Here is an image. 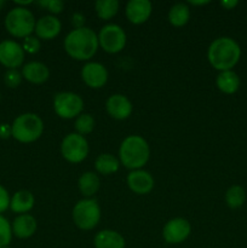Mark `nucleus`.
<instances>
[{
	"mask_svg": "<svg viewBox=\"0 0 247 248\" xmlns=\"http://www.w3.org/2000/svg\"><path fill=\"white\" fill-rule=\"evenodd\" d=\"M94 248H125L126 241L120 232L104 229L96 234L93 239Z\"/></svg>",
	"mask_w": 247,
	"mask_h": 248,
	"instance_id": "obj_19",
	"label": "nucleus"
},
{
	"mask_svg": "<svg viewBox=\"0 0 247 248\" xmlns=\"http://www.w3.org/2000/svg\"><path fill=\"white\" fill-rule=\"evenodd\" d=\"M12 234L18 239H29L35 234L38 229L36 219L31 215H19L15 218L11 225Z\"/></svg>",
	"mask_w": 247,
	"mask_h": 248,
	"instance_id": "obj_18",
	"label": "nucleus"
},
{
	"mask_svg": "<svg viewBox=\"0 0 247 248\" xmlns=\"http://www.w3.org/2000/svg\"><path fill=\"white\" fill-rule=\"evenodd\" d=\"M40 39H38L36 36H27L23 39V44H22V47H23L24 52H28L31 55L39 52L40 50Z\"/></svg>",
	"mask_w": 247,
	"mask_h": 248,
	"instance_id": "obj_30",
	"label": "nucleus"
},
{
	"mask_svg": "<svg viewBox=\"0 0 247 248\" xmlns=\"http://www.w3.org/2000/svg\"><path fill=\"white\" fill-rule=\"evenodd\" d=\"M35 17L27 7L17 6L7 12L5 17L6 31L15 38H27L35 31Z\"/></svg>",
	"mask_w": 247,
	"mask_h": 248,
	"instance_id": "obj_5",
	"label": "nucleus"
},
{
	"mask_svg": "<svg viewBox=\"0 0 247 248\" xmlns=\"http://www.w3.org/2000/svg\"><path fill=\"white\" fill-rule=\"evenodd\" d=\"M150 147L147 140L138 135H130L121 142L119 148L120 164L131 171L143 169L149 161Z\"/></svg>",
	"mask_w": 247,
	"mask_h": 248,
	"instance_id": "obj_3",
	"label": "nucleus"
},
{
	"mask_svg": "<svg viewBox=\"0 0 247 248\" xmlns=\"http://www.w3.org/2000/svg\"><path fill=\"white\" fill-rule=\"evenodd\" d=\"M4 5H5V1H4V0H0V10H1L2 7H4Z\"/></svg>",
	"mask_w": 247,
	"mask_h": 248,
	"instance_id": "obj_38",
	"label": "nucleus"
},
{
	"mask_svg": "<svg viewBox=\"0 0 247 248\" xmlns=\"http://www.w3.org/2000/svg\"><path fill=\"white\" fill-rule=\"evenodd\" d=\"M153 12V5L149 0H130L126 4L125 14L133 24H142L149 19Z\"/></svg>",
	"mask_w": 247,
	"mask_h": 248,
	"instance_id": "obj_15",
	"label": "nucleus"
},
{
	"mask_svg": "<svg viewBox=\"0 0 247 248\" xmlns=\"http://www.w3.org/2000/svg\"><path fill=\"white\" fill-rule=\"evenodd\" d=\"M241 57V47L234 39L220 36L208 46L207 60L215 69L219 72L232 70Z\"/></svg>",
	"mask_w": 247,
	"mask_h": 248,
	"instance_id": "obj_2",
	"label": "nucleus"
},
{
	"mask_svg": "<svg viewBox=\"0 0 247 248\" xmlns=\"http://www.w3.org/2000/svg\"><path fill=\"white\" fill-rule=\"evenodd\" d=\"M119 7H120V4L118 0H97L94 2V10H96L97 16L103 21L113 18L118 14Z\"/></svg>",
	"mask_w": 247,
	"mask_h": 248,
	"instance_id": "obj_25",
	"label": "nucleus"
},
{
	"mask_svg": "<svg viewBox=\"0 0 247 248\" xmlns=\"http://www.w3.org/2000/svg\"><path fill=\"white\" fill-rule=\"evenodd\" d=\"M169 22L173 27H183L190 19V9L185 2H177L170 9L167 15Z\"/></svg>",
	"mask_w": 247,
	"mask_h": 248,
	"instance_id": "obj_24",
	"label": "nucleus"
},
{
	"mask_svg": "<svg viewBox=\"0 0 247 248\" xmlns=\"http://www.w3.org/2000/svg\"><path fill=\"white\" fill-rule=\"evenodd\" d=\"M94 126H96L94 118L89 113L80 114V115L75 119V123H74L75 132L84 136V137L94 130Z\"/></svg>",
	"mask_w": 247,
	"mask_h": 248,
	"instance_id": "obj_27",
	"label": "nucleus"
},
{
	"mask_svg": "<svg viewBox=\"0 0 247 248\" xmlns=\"http://www.w3.org/2000/svg\"><path fill=\"white\" fill-rule=\"evenodd\" d=\"M246 201V191L242 186H232L225 193V203L229 208H240Z\"/></svg>",
	"mask_w": 247,
	"mask_h": 248,
	"instance_id": "obj_26",
	"label": "nucleus"
},
{
	"mask_svg": "<svg viewBox=\"0 0 247 248\" xmlns=\"http://www.w3.org/2000/svg\"><path fill=\"white\" fill-rule=\"evenodd\" d=\"M12 137L21 143H33L44 132V121L38 114L24 113L17 116L11 125Z\"/></svg>",
	"mask_w": 247,
	"mask_h": 248,
	"instance_id": "obj_4",
	"label": "nucleus"
},
{
	"mask_svg": "<svg viewBox=\"0 0 247 248\" xmlns=\"http://www.w3.org/2000/svg\"><path fill=\"white\" fill-rule=\"evenodd\" d=\"M216 85L218 90L225 94H232L237 92L240 87V78L232 70H225L219 72V74L216 78Z\"/></svg>",
	"mask_w": 247,
	"mask_h": 248,
	"instance_id": "obj_21",
	"label": "nucleus"
},
{
	"mask_svg": "<svg viewBox=\"0 0 247 248\" xmlns=\"http://www.w3.org/2000/svg\"><path fill=\"white\" fill-rule=\"evenodd\" d=\"M24 50L21 44L15 40L0 43V63L9 69H17L24 61Z\"/></svg>",
	"mask_w": 247,
	"mask_h": 248,
	"instance_id": "obj_11",
	"label": "nucleus"
},
{
	"mask_svg": "<svg viewBox=\"0 0 247 248\" xmlns=\"http://www.w3.org/2000/svg\"><path fill=\"white\" fill-rule=\"evenodd\" d=\"M127 186L131 191H133L137 195H147L154 188V178L152 174L145 170H135L128 173L127 179Z\"/></svg>",
	"mask_w": 247,
	"mask_h": 248,
	"instance_id": "obj_14",
	"label": "nucleus"
},
{
	"mask_svg": "<svg viewBox=\"0 0 247 248\" xmlns=\"http://www.w3.org/2000/svg\"><path fill=\"white\" fill-rule=\"evenodd\" d=\"M72 217L79 229L92 230L101 220V207L96 199L85 198L75 203Z\"/></svg>",
	"mask_w": 247,
	"mask_h": 248,
	"instance_id": "obj_6",
	"label": "nucleus"
},
{
	"mask_svg": "<svg viewBox=\"0 0 247 248\" xmlns=\"http://www.w3.org/2000/svg\"><path fill=\"white\" fill-rule=\"evenodd\" d=\"M191 232V225L188 219L182 217L172 218L162 229V237L167 244L177 245L185 241Z\"/></svg>",
	"mask_w": 247,
	"mask_h": 248,
	"instance_id": "obj_10",
	"label": "nucleus"
},
{
	"mask_svg": "<svg viewBox=\"0 0 247 248\" xmlns=\"http://www.w3.org/2000/svg\"><path fill=\"white\" fill-rule=\"evenodd\" d=\"M22 79H23L22 73H19L17 69H9L4 75L5 84H6L9 87H11V89H16V87H18L19 85H21Z\"/></svg>",
	"mask_w": 247,
	"mask_h": 248,
	"instance_id": "obj_29",
	"label": "nucleus"
},
{
	"mask_svg": "<svg viewBox=\"0 0 247 248\" xmlns=\"http://www.w3.org/2000/svg\"><path fill=\"white\" fill-rule=\"evenodd\" d=\"M77 186H79L80 193H81L85 198H92V196L99 190L101 181H99V177L97 176L94 172L87 171L84 172V173L79 177Z\"/></svg>",
	"mask_w": 247,
	"mask_h": 248,
	"instance_id": "obj_22",
	"label": "nucleus"
},
{
	"mask_svg": "<svg viewBox=\"0 0 247 248\" xmlns=\"http://www.w3.org/2000/svg\"><path fill=\"white\" fill-rule=\"evenodd\" d=\"M10 136H12L11 126L7 125V124H1V125H0V137L9 138Z\"/></svg>",
	"mask_w": 247,
	"mask_h": 248,
	"instance_id": "obj_34",
	"label": "nucleus"
},
{
	"mask_svg": "<svg viewBox=\"0 0 247 248\" xmlns=\"http://www.w3.org/2000/svg\"><path fill=\"white\" fill-rule=\"evenodd\" d=\"M106 109L109 115L115 120H126L133 111V104L125 94L114 93L108 97Z\"/></svg>",
	"mask_w": 247,
	"mask_h": 248,
	"instance_id": "obj_13",
	"label": "nucleus"
},
{
	"mask_svg": "<svg viewBox=\"0 0 247 248\" xmlns=\"http://www.w3.org/2000/svg\"><path fill=\"white\" fill-rule=\"evenodd\" d=\"M237 4H239V2H237L236 0H224V1L220 2V5H222L225 10L234 9L235 6H237Z\"/></svg>",
	"mask_w": 247,
	"mask_h": 248,
	"instance_id": "obj_35",
	"label": "nucleus"
},
{
	"mask_svg": "<svg viewBox=\"0 0 247 248\" xmlns=\"http://www.w3.org/2000/svg\"><path fill=\"white\" fill-rule=\"evenodd\" d=\"M64 50L77 61H89L96 55L99 47L98 35L89 27L73 29L64 39Z\"/></svg>",
	"mask_w": 247,
	"mask_h": 248,
	"instance_id": "obj_1",
	"label": "nucleus"
},
{
	"mask_svg": "<svg viewBox=\"0 0 247 248\" xmlns=\"http://www.w3.org/2000/svg\"><path fill=\"white\" fill-rule=\"evenodd\" d=\"M39 4L41 6L46 7L53 16L61 14L63 9H64V2L61 1V0H44V1H40Z\"/></svg>",
	"mask_w": 247,
	"mask_h": 248,
	"instance_id": "obj_31",
	"label": "nucleus"
},
{
	"mask_svg": "<svg viewBox=\"0 0 247 248\" xmlns=\"http://www.w3.org/2000/svg\"><path fill=\"white\" fill-rule=\"evenodd\" d=\"M10 195L6 189L0 184V213L5 212L10 207Z\"/></svg>",
	"mask_w": 247,
	"mask_h": 248,
	"instance_id": "obj_32",
	"label": "nucleus"
},
{
	"mask_svg": "<svg viewBox=\"0 0 247 248\" xmlns=\"http://www.w3.org/2000/svg\"><path fill=\"white\" fill-rule=\"evenodd\" d=\"M53 110L61 119L77 118L84 110V99L75 92H58L53 97Z\"/></svg>",
	"mask_w": 247,
	"mask_h": 248,
	"instance_id": "obj_7",
	"label": "nucleus"
},
{
	"mask_svg": "<svg viewBox=\"0 0 247 248\" xmlns=\"http://www.w3.org/2000/svg\"><path fill=\"white\" fill-rule=\"evenodd\" d=\"M22 77L31 84L40 85L47 81L50 78V70L45 63L33 61V62H29L23 65Z\"/></svg>",
	"mask_w": 247,
	"mask_h": 248,
	"instance_id": "obj_17",
	"label": "nucleus"
},
{
	"mask_svg": "<svg viewBox=\"0 0 247 248\" xmlns=\"http://www.w3.org/2000/svg\"><path fill=\"white\" fill-rule=\"evenodd\" d=\"M108 70L99 62H87L81 68V79L91 89H101L108 81Z\"/></svg>",
	"mask_w": 247,
	"mask_h": 248,
	"instance_id": "obj_12",
	"label": "nucleus"
},
{
	"mask_svg": "<svg viewBox=\"0 0 247 248\" xmlns=\"http://www.w3.org/2000/svg\"><path fill=\"white\" fill-rule=\"evenodd\" d=\"M17 4V6H21V7H24V6H27V5H31V4H33V1H31V0H28V1H15Z\"/></svg>",
	"mask_w": 247,
	"mask_h": 248,
	"instance_id": "obj_36",
	"label": "nucleus"
},
{
	"mask_svg": "<svg viewBox=\"0 0 247 248\" xmlns=\"http://www.w3.org/2000/svg\"><path fill=\"white\" fill-rule=\"evenodd\" d=\"M61 154L70 164H80L89 155V142L79 133H69L61 143Z\"/></svg>",
	"mask_w": 247,
	"mask_h": 248,
	"instance_id": "obj_8",
	"label": "nucleus"
},
{
	"mask_svg": "<svg viewBox=\"0 0 247 248\" xmlns=\"http://www.w3.org/2000/svg\"><path fill=\"white\" fill-rule=\"evenodd\" d=\"M12 239V228L9 220L0 215V248L7 247Z\"/></svg>",
	"mask_w": 247,
	"mask_h": 248,
	"instance_id": "obj_28",
	"label": "nucleus"
},
{
	"mask_svg": "<svg viewBox=\"0 0 247 248\" xmlns=\"http://www.w3.org/2000/svg\"><path fill=\"white\" fill-rule=\"evenodd\" d=\"M2 248H10V247H9V246H7V247H2Z\"/></svg>",
	"mask_w": 247,
	"mask_h": 248,
	"instance_id": "obj_39",
	"label": "nucleus"
},
{
	"mask_svg": "<svg viewBox=\"0 0 247 248\" xmlns=\"http://www.w3.org/2000/svg\"><path fill=\"white\" fill-rule=\"evenodd\" d=\"M98 44L106 52L118 53L125 48L127 35L125 31L116 23H108L99 31Z\"/></svg>",
	"mask_w": 247,
	"mask_h": 248,
	"instance_id": "obj_9",
	"label": "nucleus"
},
{
	"mask_svg": "<svg viewBox=\"0 0 247 248\" xmlns=\"http://www.w3.org/2000/svg\"><path fill=\"white\" fill-rule=\"evenodd\" d=\"M61 29H62V23L60 19L53 15H46L36 21L34 31H35L38 39L52 40L61 33Z\"/></svg>",
	"mask_w": 247,
	"mask_h": 248,
	"instance_id": "obj_16",
	"label": "nucleus"
},
{
	"mask_svg": "<svg viewBox=\"0 0 247 248\" xmlns=\"http://www.w3.org/2000/svg\"><path fill=\"white\" fill-rule=\"evenodd\" d=\"M35 203V198L29 190H19L14 194V196L10 200V208L12 212L19 213V215H26Z\"/></svg>",
	"mask_w": 247,
	"mask_h": 248,
	"instance_id": "obj_20",
	"label": "nucleus"
},
{
	"mask_svg": "<svg viewBox=\"0 0 247 248\" xmlns=\"http://www.w3.org/2000/svg\"><path fill=\"white\" fill-rule=\"evenodd\" d=\"M208 2L210 1H207V0H203V1H189V4H191V5H198V6H200V5H207Z\"/></svg>",
	"mask_w": 247,
	"mask_h": 248,
	"instance_id": "obj_37",
	"label": "nucleus"
},
{
	"mask_svg": "<svg viewBox=\"0 0 247 248\" xmlns=\"http://www.w3.org/2000/svg\"><path fill=\"white\" fill-rule=\"evenodd\" d=\"M85 17L84 15L79 14V12H77V14H74L72 16V23L73 26H74V29H77V28H82V27H85Z\"/></svg>",
	"mask_w": 247,
	"mask_h": 248,
	"instance_id": "obj_33",
	"label": "nucleus"
},
{
	"mask_svg": "<svg viewBox=\"0 0 247 248\" xmlns=\"http://www.w3.org/2000/svg\"><path fill=\"white\" fill-rule=\"evenodd\" d=\"M120 167V160L113 154L109 153H103L97 156L96 161H94V169L98 173L104 174V176H109L115 172L119 171Z\"/></svg>",
	"mask_w": 247,
	"mask_h": 248,
	"instance_id": "obj_23",
	"label": "nucleus"
}]
</instances>
